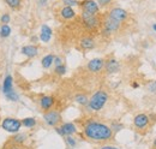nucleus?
<instances>
[{
    "label": "nucleus",
    "mask_w": 156,
    "mask_h": 149,
    "mask_svg": "<svg viewBox=\"0 0 156 149\" xmlns=\"http://www.w3.org/2000/svg\"><path fill=\"white\" fill-rule=\"evenodd\" d=\"M83 135L91 141L96 142H107L111 141L114 136V132L111 126L105 123H100L96 120H90L84 124Z\"/></svg>",
    "instance_id": "1"
},
{
    "label": "nucleus",
    "mask_w": 156,
    "mask_h": 149,
    "mask_svg": "<svg viewBox=\"0 0 156 149\" xmlns=\"http://www.w3.org/2000/svg\"><path fill=\"white\" fill-rule=\"evenodd\" d=\"M107 101H108V93L105 90H98L90 97V100L88 102V107L94 112L101 111L105 107V105L107 104Z\"/></svg>",
    "instance_id": "2"
},
{
    "label": "nucleus",
    "mask_w": 156,
    "mask_h": 149,
    "mask_svg": "<svg viewBox=\"0 0 156 149\" xmlns=\"http://www.w3.org/2000/svg\"><path fill=\"white\" fill-rule=\"evenodd\" d=\"M121 23L115 20L114 18L109 17L108 15L106 16V18L103 19V24H102V33L106 35V36H111L113 34L118 33L121 28Z\"/></svg>",
    "instance_id": "3"
},
{
    "label": "nucleus",
    "mask_w": 156,
    "mask_h": 149,
    "mask_svg": "<svg viewBox=\"0 0 156 149\" xmlns=\"http://www.w3.org/2000/svg\"><path fill=\"white\" fill-rule=\"evenodd\" d=\"M80 19H82L83 25L89 30L90 29H98L100 27V23H101L98 15H91V13H85V12H82Z\"/></svg>",
    "instance_id": "4"
},
{
    "label": "nucleus",
    "mask_w": 156,
    "mask_h": 149,
    "mask_svg": "<svg viewBox=\"0 0 156 149\" xmlns=\"http://www.w3.org/2000/svg\"><path fill=\"white\" fill-rule=\"evenodd\" d=\"M78 6L80 7L82 12H85V13L98 15L100 11V6L95 0H82L78 2Z\"/></svg>",
    "instance_id": "5"
},
{
    "label": "nucleus",
    "mask_w": 156,
    "mask_h": 149,
    "mask_svg": "<svg viewBox=\"0 0 156 149\" xmlns=\"http://www.w3.org/2000/svg\"><path fill=\"white\" fill-rule=\"evenodd\" d=\"M1 128L7 132H18L22 128V120H18L16 118H6L1 123Z\"/></svg>",
    "instance_id": "6"
},
{
    "label": "nucleus",
    "mask_w": 156,
    "mask_h": 149,
    "mask_svg": "<svg viewBox=\"0 0 156 149\" xmlns=\"http://www.w3.org/2000/svg\"><path fill=\"white\" fill-rule=\"evenodd\" d=\"M43 120L49 125V126H57L61 123V115L58 111L54 110H49V111L44 112L43 114Z\"/></svg>",
    "instance_id": "7"
},
{
    "label": "nucleus",
    "mask_w": 156,
    "mask_h": 149,
    "mask_svg": "<svg viewBox=\"0 0 156 149\" xmlns=\"http://www.w3.org/2000/svg\"><path fill=\"white\" fill-rule=\"evenodd\" d=\"M108 16L112 17V18H114L118 22H120L121 24H124V23H126L129 20V13H127V11L124 10V9H121V7H114V9H112L108 12Z\"/></svg>",
    "instance_id": "8"
},
{
    "label": "nucleus",
    "mask_w": 156,
    "mask_h": 149,
    "mask_svg": "<svg viewBox=\"0 0 156 149\" xmlns=\"http://www.w3.org/2000/svg\"><path fill=\"white\" fill-rule=\"evenodd\" d=\"M133 125H135V128L137 130L143 131L145 129H148L149 128V117L147 114H144V113L137 114L135 117V119H133Z\"/></svg>",
    "instance_id": "9"
},
{
    "label": "nucleus",
    "mask_w": 156,
    "mask_h": 149,
    "mask_svg": "<svg viewBox=\"0 0 156 149\" xmlns=\"http://www.w3.org/2000/svg\"><path fill=\"white\" fill-rule=\"evenodd\" d=\"M87 69L90 71V72H94V74H98L100 71H102L105 69V60L102 58H95V59H91L88 64H87Z\"/></svg>",
    "instance_id": "10"
},
{
    "label": "nucleus",
    "mask_w": 156,
    "mask_h": 149,
    "mask_svg": "<svg viewBox=\"0 0 156 149\" xmlns=\"http://www.w3.org/2000/svg\"><path fill=\"white\" fill-rule=\"evenodd\" d=\"M55 130L61 136H71L77 131V129L73 123H64L60 126H55Z\"/></svg>",
    "instance_id": "11"
},
{
    "label": "nucleus",
    "mask_w": 156,
    "mask_h": 149,
    "mask_svg": "<svg viewBox=\"0 0 156 149\" xmlns=\"http://www.w3.org/2000/svg\"><path fill=\"white\" fill-rule=\"evenodd\" d=\"M54 104H55V99L52 95H43L40 99V107H41V110H43L44 112L52 110Z\"/></svg>",
    "instance_id": "12"
},
{
    "label": "nucleus",
    "mask_w": 156,
    "mask_h": 149,
    "mask_svg": "<svg viewBox=\"0 0 156 149\" xmlns=\"http://www.w3.org/2000/svg\"><path fill=\"white\" fill-rule=\"evenodd\" d=\"M120 69V64L117 59L114 58H109L108 60L105 61V70L107 71V74H115Z\"/></svg>",
    "instance_id": "13"
},
{
    "label": "nucleus",
    "mask_w": 156,
    "mask_h": 149,
    "mask_svg": "<svg viewBox=\"0 0 156 149\" xmlns=\"http://www.w3.org/2000/svg\"><path fill=\"white\" fill-rule=\"evenodd\" d=\"M79 47L83 51H90L95 47V40L91 36H84L80 38L79 41Z\"/></svg>",
    "instance_id": "14"
},
{
    "label": "nucleus",
    "mask_w": 156,
    "mask_h": 149,
    "mask_svg": "<svg viewBox=\"0 0 156 149\" xmlns=\"http://www.w3.org/2000/svg\"><path fill=\"white\" fill-rule=\"evenodd\" d=\"M60 17L64 20H71L76 17V12L71 6H64L60 9Z\"/></svg>",
    "instance_id": "15"
},
{
    "label": "nucleus",
    "mask_w": 156,
    "mask_h": 149,
    "mask_svg": "<svg viewBox=\"0 0 156 149\" xmlns=\"http://www.w3.org/2000/svg\"><path fill=\"white\" fill-rule=\"evenodd\" d=\"M11 92H13V78L11 74H7L2 82V93L6 95Z\"/></svg>",
    "instance_id": "16"
},
{
    "label": "nucleus",
    "mask_w": 156,
    "mask_h": 149,
    "mask_svg": "<svg viewBox=\"0 0 156 149\" xmlns=\"http://www.w3.org/2000/svg\"><path fill=\"white\" fill-rule=\"evenodd\" d=\"M52 29L48 27V25H46V24H43L42 27H41V34H40V40L42 41V42H49L51 41V38H52Z\"/></svg>",
    "instance_id": "17"
},
{
    "label": "nucleus",
    "mask_w": 156,
    "mask_h": 149,
    "mask_svg": "<svg viewBox=\"0 0 156 149\" xmlns=\"http://www.w3.org/2000/svg\"><path fill=\"white\" fill-rule=\"evenodd\" d=\"M37 53H39V49H37V47L34 46V45L24 46V47L22 48V54H24V56H28V58H34V56H37Z\"/></svg>",
    "instance_id": "18"
},
{
    "label": "nucleus",
    "mask_w": 156,
    "mask_h": 149,
    "mask_svg": "<svg viewBox=\"0 0 156 149\" xmlns=\"http://www.w3.org/2000/svg\"><path fill=\"white\" fill-rule=\"evenodd\" d=\"M54 58H55V56H53V54H47V56H43L42 60H41L42 67L49 69V67L52 66V64H54Z\"/></svg>",
    "instance_id": "19"
},
{
    "label": "nucleus",
    "mask_w": 156,
    "mask_h": 149,
    "mask_svg": "<svg viewBox=\"0 0 156 149\" xmlns=\"http://www.w3.org/2000/svg\"><path fill=\"white\" fill-rule=\"evenodd\" d=\"M4 1L12 10H20L22 6V0H4Z\"/></svg>",
    "instance_id": "20"
},
{
    "label": "nucleus",
    "mask_w": 156,
    "mask_h": 149,
    "mask_svg": "<svg viewBox=\"0 0 156 149\" xmlns=\"http://www.w3.org/2000/svg\"><path fill=\"white\" fill-rule=\"evenodd\" d=\"M36 125V119L35 118H24L22 120V126L24 128H28V129H31Z\"/></svg>",
    "instance_id": "21"
},
{
    "label": "nucleus",
    "mask_w": 156,
    "mask_h": 149,
    "mask_svg": "<svg viewBox=\"0 0 156 149\" xmlns=\"http://www.w3.org/2000/svg\"><path fill=\"white\" fill-rule=\"evenodd\" d=\"M75 100H76V102L79 104L80 106H85L89 102V99H88V96L85 94H77L75 96Z\"/></svg>",
    "instance_id": "22"
},
{
    "label": "nucleus",
    "mask_w": 156,
    "mask_h": 149,
    "mask_svg": "<svg viewBox=\"0 0 156 149\" xmlns=\"http://www.w3.org/2000/svg\"><path fill=\"white\" fill-rule=\"evenodd\" d=\"M27 140V135L25 133H17L12 137V141L16 143V144H23Z\"/></svg>",
    "instance_id": "23"
},
{
    "label": "nucleus",
    "mask_w": 156,
    "mask_h": 149,
    "mask_svg": "<svg viewBox=\"0 0 156 149\" xmlns=\"http://www.w3.org/2000/svg\"><path fill=\"white\" fill-rule=\"evenodd\" d=\"M11 35V28L7 24H2L0 28V36L1 37H9Z\"/></svg>",
    "instance_id": "24"
},
{
    "label": "nucleus",
    "mask_w": 156,
    "mask_h": 149,
    "mask_svg": "<svg viewBox=\"0 0 156 149\" xmlns=\"http://www.w3.org/2000/svg\"><path fill=\"white\" fill-rule=\"evenodd\" d=\"M55 74H58V76H62V74H65L66 72V66L64 65V64H61V65H58V66H55Z\"/></svg>",
    "instance_id": "25"
},
{
    "label": "nucleus",
    "mask_w": 156,
    "mask_h": 149,
    "mask_svg": "<svg viewBox=\"0 0 156 149\" xmlns=\"http://www.w3.org/2000/svg\"><path fill=\"white\" fill-rule=\"evenodd\" d=\"M5 96H6V99H9L11 101H18V99H20V96L15 93V92H11V93L6 94Z\"/></svg>",
    "instance_id": "26"
},
{
    "label": "nucleus",
    "mask_w": 156,
    "mask_h": 149,
    "mask_svg": "<svg viewBox=\"0 0 156 149\" xmlns=\"http://www.w3.org/2000/svg\"><path fill=\"white\" fill-rule=\"evenodd\" d=\"M62 2H64L65 6H71V7H73V6L78 5L79 1H77V0H62Z\"/></svg>",
    "instance_id": "27"
},
{
    "label": "nucleus",
    "mask_w": 156,
    "mask_h": 149,
    "mask_svg": "<svg viewBox=\"0 0 156 149\" xmlns=\"http://www.w3.org/2000/svg\"><path fill=\"white\" fill-rule=\"evenodd\" d=\"M65 141H66V143H67L70 147H75V146H76V141H75V138H72L71 136H66Z\"/></svg>",
    "instance_id": "28"
},
{
    "label": "nucleus",
    "mask_w": 156,
    "mask_h": 149,
    "mask_svg": "<svg viewBox=\"0 0 156 149\" xmlns=\"http://www.w3.org/2000/svg\"><path fill=\"white\" fill-rule=\"evenodd\" d=\"M10 19H11V17H10L9 13H4V15L0 17V20H1L2 24H7V23L10 22Z\"/></svg>",
    "instance_id": "29"
},
{
    "label": "nucleus",
    "mask_w": 156,
    "mask_h": 149,
    "mask_svg": "<svg viewBox=\"0 0 156 149\" xmlns=\"http://www.w3.org/2000/svg\"><path fill=\"white\" fill-rule=\"evenodd\" d=\"M111 2H112V0H98V6H101V7H106V6H108Z\"/></svg>",
    "instance_id": "30"
},
{
    "label": "nucleus",
    "mask_w": 156,
    "mask_h": 149,
    "mask_svg": "<svg viewBox=\"0 0 156 149\" xmlns=\"http://www.w3.org/2000/svg\"><path fill=\"white\" fill-rule=\"evenodd\" d=\"M121 129H122V125L121 124H113V128H112L113 132H118V131L121 130Z\"/></svg>",
    "instance_id": "31"
},
{
    "label": "nucleus",
    "mask_w": 156,
    "mask_h": 149,
    "mask_svg": "<svg viewBox=\"0 0 156 149\" xmlns=\"http://www.w3.org/2000/svg\"><path fill=\"white\" fill-rule=\"evenodd\" d=\"M54 64H55V66H58V65H61V64H62L60 56H55V58H54Z\"/></svg>",
    "instance_id": "32"
},
{
    "label": "nucleus",
    "mask_w": 156,
    "mask_h": 149,
    "mask_svg": "<svg viewBox=\"0 0 156 149\" xmlns=\"http://www.w3.org/2000/svg\"><path fill=\"white\" fill-rule=\"evenodd\" d=\"M149 89H150L151 92H155V90H156V82H154V83H151V84H150Z\"/></svg>",
    "instance_id": "33"
},
{
    "label": "nucleus",
    "mask_w": 156,
    "mask_h": 149,
    "mask_svg": "<svg viewBox=\"0 0 156 149\" xmlns=\"http://www.w3.org/2000/svg\"><path fill=\"white\" fill-rule=\"evenodd\" d=\"M102 149H118L115 147H111V146H106V147H102Z\"/></svg>",
    "instance_id": "34"
},
{
    "label": "nucleus",
    "mask_w": 156,
    "mask_h": 149,
    "mask_svg": "<svg viewBox=\"0 0 156 149\" xmlns=\"http://www.w3.org/2000/svg\"><path fill=\"white\" fill-rule=\"evenodd\" d=\"M46 2H47V0H40V4L41 5H46Z\"/></svg>",
    "instance_id": "35"
},
{
    "label": "nucleus",
    "mask_w": 156,
    "mask_h": 149,
    "mask_svg": "<svg viewBox=\"0 0 156 149\" xmlns=\"http://www.w3.org/2000/svg\"><path fill=\"white\" fill-rule=\"evenodd\" d=\"M132 87H133V88H138V83H137V82H133V83H132Z\"/></svg>",
    "instance_id": "36"
},
{
    "label": "nucleus",
    "mask_w": 156,
    "mask_h": 149,
    "mask_svg": "<svg viewBox=\"0 0 156 149\" xmlns=\"http://www.w3.org/2000/svg\"><path fill=\"white\" fill-rule=\"evenodd\" d=\"M154 149H156V140L154 141Z\"/></svg>",
    "instance_id": "37"
},
{
    "label": "nucleus",
    "mask_w": 156,
    "mask_h": 149,
    "mask_svg": "<svg viewBox=\"0 0 156 149\" xmlns=\"http://www.w3.org/2000/svg\"><path fill=\"white\" fill-rule=\"evenodd\" d=\"M153 29H154V30L156 31V24H154V25H153Z\"/></svg>",
    "instance_id": "38"
}]
</instances>
